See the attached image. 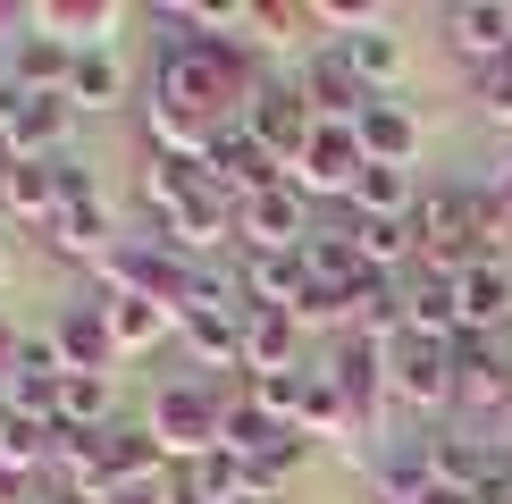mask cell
Wrapping results in <instances>:
<instances>
[{"label":"cell","instance_id":"6da1fadb","mask_svg":"<svg viewBox=\"0 0 512 504\" xmlns=\"http://www.w3.org/2000/svg\"><path fill=\"white\" fill-rule=\"evenodd\" d=\"M252 93H261V68H252L244 34H168L160 42V68H152V101L160 110L236 126Z\"/></svg>","mask_w":512,"mask_h":504},{"label":"cell","instance_id":"7a4b0ae2","mask_svg":"<svg viewBox=\"0 0 512 504\" xmlns=\"http://www.w3.org/2000/svg\"><path fill=\"white\" fill-rule=\"evenodd\" d=\"M219 412H227V395L210 378H160L143 420H152V437L177 462H202V454H219Z\"/></svg>","mask_w":512,"mask_h":504},{"label":"cell","instance_id":"3957f363","mask_svg":"<svg viewBox=\"0 0 512 504\" xmlns=\"http://www.w3.org/2000/svg\"><path fill=\"white\" fill-rule=\"evenodd\" d=\"M387 395H395L403 412H445V404H462L454 336H403V345H387Z\"/></svg>","mask_w":512,"mask_h":504},{"label":"cell","instance_id":"277c9868","mask_svg":"<svg viewBox=\"0 0 512 504\" xmlns=\"http://www.w3.org/2000/svg\"><path fill=\"white\" fill-rule=\"evenodd\" d=\"M244 126H252V143H261L269 160H303L311 152V135H319V110L303 101V84L294 76H261V93L244 101Z\"/></svg>","mask_w":512,"mask_h":504},{"label":"cell","instance_id":"5b68a950","mask_svg":"<svg viewBox=\"0 0 512 504\" xmlns=\"http://www.w3.org/2000/svg\"><path fill=\"white\" fill-rule=\"evenodd\" d=\"M311 17H319V26H336V51L353 59V76L370 84V93H387V84L403 76V59H412V51H403V34L387 26V17H370V9H311Z\"/></svg>","mask_w":512,"mask_h":504},{"label":"cell","instance_id":"8992f818","mask_svg":"<svg viewBox=\"0 0 512 504\" xmlns=\"http://www.w3.org/2000/svg\"><path fill=\"white\" fill-rule=\"evenodd\" d=\"M311 194H303V185H277V194H252V202H236V244L244 252H303L311 244Z\"/></svg>","mask_w":512,"mask_h":504},{"label":"cell","instance_id":"52a82bcc","mask_svg":"<svg viewBox=\"0 0 512 504\" xmlns=\"http://www.w3.org/2000/svg\"><path fill=\"white\" fill-rule=\"evenodd\" d=\"M294 84H303V101L319 110V126H361L378 101H387V93H370V84L353 76V59L336 51V42H328V51H311L303 68H294Z\"/></svg>","mask_w":512,"mask_h":504},{"label":"cell","instance_id":"ba28073f","mask_svg":"<svg viewBox=\"0 0 512 504\" xmlns=\"http://www.w3.org/2000/svg\"><path fill=\"white\" fill-rule=\"evenodd\" d=\"M202 177L219 185L227 202H252V194H277L286 185V160H269L261 143H252V126H219V143H210V160H202Z\"/></svg>","mask_w":512,"mask_h":504},{"label":"cell","instance_id":"9c48e42d","mask_svg":"<svg viewBox=\"0 0 512 504\" xmlns=\"http://www.w3.org/2000/svg\"><path fill=\"white\" fill-rule=\"evenodd\" d=\"M361 168H370V152H361V135H353V126H319V135H311V152L294 160V185H303L311 202H353Z\"/></svg>","mask_w":512,"mask_h":504},{"label":"cell","instance_id":"30bf717a","mask_svg":"<svg viewBox=\"0 0 512 504\" xmlns=\"http://www.w3.org/2000/svg\"><path fill=\"white\" fill-rule=\"evenodd\" d=\"M319 370L336 378V395L353 404L361 429H378V412L395 404V395H387V345H370V336H336V353H328Z\"/></svg>","mask_w":512,"mask_h":504},{"label":"cell","instance_id":"8fae6325","mask_svg":"<svg viewBox=\"0 0 512 504\" xmlns=\"http://www.w3.org/2000/svg\"><path fill=\"white\" fill-rule=\"evenodd\" d=\"M51 336H59V362H68V370H84V378H110L118 370V336H110V320H101V294L59 303Z\"/></svg>","mask_w":512,"mask_h":504},{"label":"cell","instance_id":"7c38bea8","mask_svg":"<svg viewBox=\"0 0 512 504\" xmlns=\"http://www.w3.org/2000/svg\"><path fill=\"white\" fill-rule=\"evenodd\" d=\"M236 294H244V311H294L311 294L303 252H236Z\"/></svg>","mask_w":512,"mask_h":504},{"label":"cell","instance_id":"4fadbf2b","mask_svg":"<svg viewBox=\"0 0 512 504\" xmlns=\"http://www.w3.org/2000/svg\"><path fill=\"white\" fill-rule=\"evenodd\" d=\"M420 454H429L437 496H487V479H496V454H487L471 429H437V437H420Z\"/></svg>","mask_w":512,"mask_h":504},{"label":"cell","instance_id":"5bb4252c","mask_svg":"<svg viewBox=\"0 0 512 504\" xmlns=\"http://www.w3.org/2000/svg\"><path fill=\"white\" fill-rule=\"evenodd\" d=\"M42 244L59 252V261H84V269H101L118 252V227H110V202H59V219L42 227Z\"/></svg>","mask_w":512,"mask_h":504},{"label":"cell","instance_id":"9a60e30c","mask_svg":"<svg viewBox=\"0 0 512 504\" xmlns=\"http://www.w3.org/2000/svg\"><path fill=\"white\" fill-rule=\"evenodd\" d=\"M101 454H110V496L126 488H168V446L152 437V420H118V429H101Z\"/></svg>","mask_w":512,"mask_h":504},{"label":"cell","instance_id":"2e32d148","mask_svg":"<svg viewBox=\"0 0 512 504\" xmlns=\"http://www.w3.org/2000/svg\"><path fill=\"white\" fill-rule=\"evenodd\" d=\"M118 17H126V9H110V0H34L26 26L51 34V42H68V51H110V26H118Z\"/></svg>","mask_w":512,"mask_h":504},{"label":"cell","instance_id":"e0dca14e","mask_svg":"<svg viewBox=\"0 0 512 504\" xmlns=\"http://www.w3.org/2000/svg\"><path fill=\"white\" fill-rule=\"evenodd\" d=\"M445 42L462 59H479V68L512 59V0H462V9H445Z\"/></svg>","mask_w":512,"mask_h":504},{"label":"cell","instance_id":"ac0fdd59","mask_svg":"<svg viewBox=\"0 0 512 504\" xmlns=\"http://www.w3.org/2000/svg\"><path fill=\"white\" fill-rule=\"evenodd\" d=\"M294 345H303V320H294V311H244V378L303 370V362H294Z\"/></svg>","mask_w":512,"mask_h":504},{"label":"cell","instance_id":"d6986e66","mask_svg":"<svg viewBox=\"0 0 512 504\" xmlns=\"http://www.w3.org/2000/svg\"><path fill=\"white\" fill-rule=\"evenodd\" d=\"M101 320L118 336V362H135V353H152L168 328H177V311L152 303V294H101Z\"/></svg>","mask_w":512,"mask_h":504},{"label":"cell","instance_id":"ffe728a7","mask_svg":"<svg viewBox=\"0 0 512 504\" xmlns=\"http://www.w3.org/2000/svg\"><path fill=\"white\" fill-rule=\"evenodd\" d=\"M420 194H429V185H420L412 177V168H361V185H353V219H412V210H420Z\"/></svg>","mask_w":512,"mask_h":504},{"label":"cell","instance_id":"44dd1931","mask_svg":"<svg viewBox=\"0 0 512 504\" xmlns=\"http://www.w3.org/2000/svg\"><path fill=\"white\" fill-rule=\"evenodd\" d=\"M68 126H76L68 93H42L34 110H26V126H17L0 152H9V160H68Z\"/></svg>","mask_w":512,"mask_h":504},{"label":"cell","instance_id":"7402d4cb","mask_svg":"<svg viewBox=\"0 0 512 504\" xmlns=\"http://www.w3.org/2000/svg\"><path fill=\"white\" fill-rule=\"evenodd\" d=\"M353 135H361V152H370L378 168H412V160H420V118L403 110V101H378Z\"/></svg>","mask_w":512,"mask_h":504},{"label":"cell","instance_id":"603a6c76","mask_svg":"<svg viewBox=\"0 0 512 504\" xmlns=\"http://www.w3.org/2000/svg\"><path fill=\"white\" fill-rule=\"evenodd\" d=\"M177 336L202 370H244V311H194L177 320Z\"/></svg>","mask_w":512,"mask_h":504},{"label":"cell","instance_id":"cb8c5ba5","mask_svg":"<svg viewBox=\"0 0 512 504\" xmlns=\"http://www.w3.org/2000/svg\"><path fill=\"white\" fill-rule=\"evenodd\" d=\"M403 303H412V336H462V294H454L445 269H412Z\"/></svg>","mask_w":512,"mask_h":504},{"label":"cell","instance_id":"d4e9b609","mask_svg":"<svg viewBox=\"0 0 512 504\" xmlns=\"http://www.w3.org/2000/svg\"><path fill=\"white\" fill-rule=\"evenodd\" d=\"M118 387L110 378H84V370H68L59 378V429H84V437H101V429H118Z\"/></svg>","mask_w":512,"mask_h":504},{"label":"cell","instance_id":"484cf974","mask_svg":"<svg viewBox=\"0 0 512 504\" xmlns=\"http://www.w3.org/2000/svg\"><path fill=\"white\" fill-rule=\"evenodd\" d=\"M126 101V59L118 51H76V76H68V110H118Z\"/></svg>","mask_w":512,"mask_h":504},{"label":"cell","instance_id":"4316f807","mask_svg":"<svg viewBox=\"0 0 512 504\" xmlns=\"http://www.w3.org/2000/svg\"><path fill=\"white\" fill-rule=\"evenodd\" d=\"M303 269H311V286H345L353 294V278H361V252H353V227L345 219H319L311 227V244H303Z\"/></svg>","mask_w":512,"mask_h":504},{"label":"cell","instance_id":"83f0119b","mask_svg":"<svg viewBox=\"0 0 512 504\" xmlns=\"http://www.w3.org/2000/svg\"><path fill=\"white\" fill-rule=\"evenodd\" d=\"M9 160V152H0ZM9 202L26 227H51L59 219V160H9Z\"/></svg>","mask_w":512,"mask_h":504},{"label":"cell","instance_id":"f1b7e54d","mask_svg":"<svg viewBox=\"0 0 512 504\" xmlns=\"http://www.w3.org/2000/svg\"><path fill=\"white\" fill-rule=\"evenodd\" d=\"M9 68L17 76H26L34 84V93H68V76H76V51H68V42H51V34H17V51H9Z\"/></svg>","mask_w":512,"mask_h":504},{"label":"cell","instance_id":"f546056e","mask_svg":"<svg viewBox=\"0 0 512 504\" xmlns=\"http://www.w3.org/2000/svg\"><path fill=\"white\" fill-rule=\"evenodd\" d=\"M68 362H59V336L51 328H17V378L9 387H59Z\"/></svg>","mask_w":512,"mask_h":504},{"label":"cell","instance_id":"4dcf8cb0","mask_svg":"<svg viewBox=\"0 0 512 504\" xmlns=\"http://www.w3.org/2000/svg\"><path fill=\"white\" fill-rule=\"evenodd\" d=\"M471 101H479L496 126H512V59H496V68H479V76H471Z\"/></svg>","mask_w":512,"mask_h":504},{"label":"cell","instance_id":"1f68e13d","mask_svg":"<svg viewBox=\"0 0 512 504\" xmlns=\"http://www.w3.org/2000/svg\"><path fill=\"white\" fill-rule=\"evenodd\" d=\"M34 101H42V93H34V84L17 76V68H9V59H0V143H9L17 126H26V110H34Z\"/></svg>","mask_w":512,"mask_h":504},{"label":"cell","instance_id":"d6a6232c","mask_svg":"<svg viewBox=\"0 0 512 504\" xmlns=\"http://www.w3.org/2000/svg\"><path fill=\"white\" fill-rule=\"evenodd\" d=\"M0 236H17V202H9V160H0Z\"/></svg>","mask_w":512,"mask_h":504},{"label":"cell","instance_id":"836d02e7","mask_svg":"<svg viewBox=\"0 0 512 504\" xmlns=\"http://www.w3.org/2000/svg\"><path fill=\"white\" fill-rule=\"evenodd\" d=\"M110 504H177L168 488H126V496H110Z\"/></svg>","mask_w":512,"mask_h":504},{"label":"cell","instance_id":"e575fe53","mask_svg":"<svg viewBox=\"0 0 512 504\" xmlns=\"http://www.w3.org/2000/svg\"><path fill=\"white\" fill-rule=\"evenodd\" d=\"M34 504H93V496H76V488H59V479H51V488H42Z\"/></svg>","mask_w":512,"mask_h":504},{"label":"cell","instance_id":"d590c367","mask_svg":"<svg viewBox=\"0 0 512 504\" xmlns=\"http://www.w3.org/2000/svg\"><path fill=\"white\" fill-rule=\"evenodd\" d=\"M9 278H17V244L0 236V286H9Z\"/></svg>","mask_w":512,"mask_h":504},{"label":"cell","instance_id":"8d00e7d4","mask_svg":"<svg viewBox=\"0 0 512 504\" xmlns=\"http://www.w3.org/2000/svg\"><path fill=\"white\" fill-rule=\"evenodd\" d=\"M504 504H512V496H504Z\"/></svg>","mask_w":512,"mask_h":504}]
</instances>
